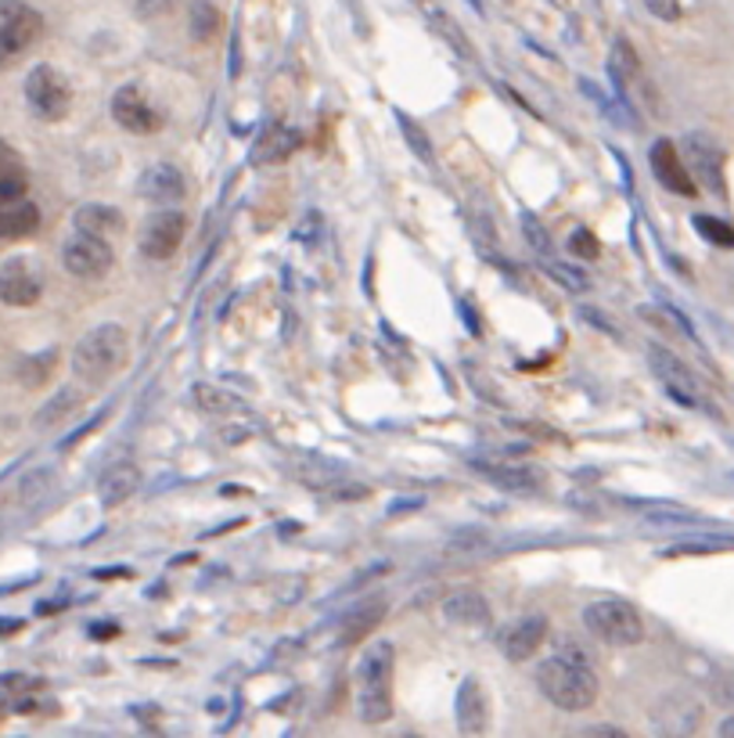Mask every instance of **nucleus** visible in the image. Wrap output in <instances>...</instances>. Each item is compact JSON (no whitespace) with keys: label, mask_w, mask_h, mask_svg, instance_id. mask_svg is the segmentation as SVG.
Wrapping results in <instances>:
<instances>
[{"label":"nucleus","mask_w":734,"mask_h":738,"mask_svg":"<svg viewBox=\"0 0 734 738\" xmlns=\"http://www.w3.org/2000/svg\"><path fill=\"white\" fill-rule=\"evenodd\" d=\"M537 688L551 706H559L565 713H584L595 706L598 699V677L579 652L543 660L537 671Z\"/></svg>","instance_id":"nucleus-1"},{"label":"nucleus","mask_w":734,"mask_h":738,"mask_svg":"<svg viewBox=\"0 0 734 738\" xmlns=\"http://www.w3.org/2000/svg\"><path fill=\"white\" fill-rule=\"evenodd\" d=\"M184 234H187V217L181 213V209L162 206L159 213H151L145 220V231H140V253H145L148 260H170V256L184 245Z\"/></svg>","instance_id":"nucleus-7"},{"label":"nucleus","mask_w":734,"mask_h":738,"mask_svg":"<svg viewBox=\"0 0 734 738\" xmlns=\"http://www.w3.org/2000/svg\"><path fill=\"white\" fill-rule=\"evenodd\" d=\"M44 296V274L40 267L26 256H11L0 263V303L8 307H33Z\"/></svg>","instance_id":"nucleus-10"},{"label":"nucleus","mask_w":734,"mask_h":738,"mask_svg":"<svg viewBox=\"0 0 734 738\" xmlns=\"http://www.w3.org/2000/svg\"><path fill=\"white\" fill-rule=\"evenodd\" d=\"M476 472L487 479V483L501 487V490H515V494H529V490H537L543 483L540 472H533V468H523V465L476 462Z\"/></svg>","instance_id":"nucleus-20"},{"label":"nucleus","mask_w":734,"mask_h":738,"mask_svg":"<svg viewBox=\"0 0 734 738\" xmlns=\"http://www.w3.org/2000/svg\"><path fill=\"white\" fill-rule=\"evenodd\" d=\"M648 162H652V173L656 181L666 187V192L673 195H684V198H695L698 195V184L695 177L688 173V167H684V156L677 151V145L673 140H656L652 151H648Z\"/></svg>","instance_id":"nucleus-11"},{"label":"nucleus","mask_w":734,"mask_h":738,"mask_svg":"<svg viewBox=\"0 0 734 738\" xmlns=\"http://www.w3.org/2000/svg\"><path fill=\"white\" fill-rule=\"evenodd\" d=\"M79 401H83V396H79L76 390H62V393H58L54 401L40 411V421H37V426H54V421H62V415H69L73 407H79Z\"/></svg>","instance_id":"nucleus-30"},{"label":"nucleus","mask_w":734,"mask_h":738,"mask_svg":"<svg viewBox=\"0 0 734 738\" xmlns=\"http://www.w3.org/2000/svg\"><path fill=\"white\" fill-rule=\"evenodd\" d=\"M393 671L396 652L389 641H371L357 663V713L367 724L393 717Z\"/></svg>","instance_id":"nucleus-2"},{"label":"nucleus","mask_w":734,"mask_h":738,"mask_svg":"<svg viewBox=\"0 0 734 738\" xmlns=\"http://www.w3.org/2000/svg\"><path fill=\"white\" fill-rule=\"evenodd\" d=\"M140 487V468L134 462H115L105 468V476L98 479V501L105 508L123 505L126 497H134Z\"/></svg>","instance_id":"nucleus-18"},{"label":"nucleus","mask_w":734,"mask_h":738,"mask_svg":"<svg viewBox=\"0 0 734 738\" xmlns=\"http://www.w3.org/2000/svg\"><path fill=\"white\" fill-rule=\"evenodd\" d=\"M551 274H554V281H562V285H570V288H576V292H584V288H587V278H579V271H565V267L554 263V267H551Z\"/></svg>","instance_id":"nucleus-35"},{"label":"nucleus","mask_w":734,"mask_h":738,"mask_svg":"<svg viewBox=\"0 0 734 738\" xmlns=\"http://www.w3.org/2000/svg\"><path fill=\"white\" fill-rule=\"evenodd\" d=\"M692 224H695V231L702 234L706 242L720 245V249H734V227H731V224H724V220L706 217V213H695Z\"/></svg>","instance_id":"nucleus-29"},{"label":"nucleus","mask_w":734,"mask_h":738,"mask_svg":"<svg viewBox=\"0 0 734 738\" xmlns=\"http://www.w3.org/2000/svg\"><path fill=\"white\" fill-rule=\"evenodd\" d=\"M195 404L203 407L206 415H228L238 407V401H234L228 390H217V385H209V382L195 385Z\"/></svg>","instance_id":"nucleus-28"},{"label":"nucleus","mask_w":734,"mask_h":738,"mask_svg":"<svg viewBox=\"0 0 734 738\" xmlns=\"http://www.w3.org/2000/svg\"><path fill=\"white\" fill-rule=\"evenodd\" d=\"M29 192V173L26 162L11 145L0 140V202H11V198H26Z\"/></svg>","instance_id":"nucleus-22"},{"label":"nucleus","mask_w":734,"mask_h":738,"mask_svg":"<svg viewBox=\"0 0 734 738\" xmlns=\"http://www.w3.org/2000/svg\"><path fill=\"white\" fill-rule=\"evenodd\" d=\"M443 616L450 619V624H457V627H476L479 630V627H490L493 608L476 591H457V594H450V599L443 602Z\"/></svg>","instance_id":"nucleus-19"},{"label":"nucleus","mask_w":734,"mask_h":738,"mask_svg":"<svg viewBox=\"0 0 734 738\" xmlns=\"http://www.w3.org/2000/svg\"><path fill=\"white\" fill-rule=\"evenodd\" d=\"M645 8L652 11L656 19H662V22H677L684 15L681 0H645Z\"/></svg>","instance_id":"nucleus-33"},{"label":"nucleus","mask_w":734,"mask_h":738,"mask_svg":"<svg viewBox=\"0 0 734 738\" xmlns=\"http://www.w3.org/2000/svg\"><path fill=\"white\" fill-rule=\"evenodd\" d=\"M40 227V209L26 198L0 202V238H26Z\"/></svg>","instance_id":"nucleus-21"},{"label":"nucleus","mask_w":734,"mask_h":738,"mask_svg":"<svg viewBox=\"0 0 734 738\" xmlns=\"http://www.w3.org/2000/svg\"><path fill=\"white\" fill-rule=\"evenodd\" d=\"M457 728L461 735H482L490 728V699L479 677H465L457 688Z\"/></svg>","instance_id":"nucleus-17"},{"label":"nucleus","mask_w":734,"mask_h":738,"mask_svg":"<svg viewBox=\"0 0 734 738\" xmlns=\"http://www.w3.org/2000/svg\"><path fill=\"white\" fill-rule=\"evenodd\" d=\"M684 156H688L695 177L702 181L709 192L724 195V151H720L706 134L684 137Z\"/></svg>","instance_id":"nucleus-15"},{"label":"nucleus","mask_w":734,"mask_h":738,"mask_svg":"<svg viewBox=\"0 0 734 738\" xmlns=\"http://www.w3.org/2000/svg\"><path fill=\"white\" fill-rule=\"evenodd\" d=\"M570 249L579 256V260H598V253H601V245H598V238L590 234L587 227H579V231H573V238H570Z\"/></svg>","instance_id":"nucleus-32"},{"label":"nucleus","mask_w":734,"mask_h":738,"mask_svg":"<svg viewBox=\"0 0 734 738\" xmlns=\"http://www.w3.org/2000/svg\"><path fill=\"white\" fill-rule=\"evenodd\" d=\"M543 638H548V616H523V619H515L512 627H504L501 635H497V649H501L504 660L526 663V660L537 655V649L543 645Z\"/></svg>","instance_id":"nucleus-13"},{"label":"nucleus","mask_w":734,"mask_h":738,"mask_svg":"<svg viewBox=\"0 0 734 738\" xmlns=\"http://www.w3.org/2000/svg\"><path fill=\"white\" fill-rule=\"evenodd\" d=\"M112 260H115V253H112L109 238H98V234L76 231L73 238L62 245L65 271L76 278H101L112 267Z\"/></svg>","instance_id":"nucleus-8"},{"label":"nucleus","mask_w":734,"mask_h":738,"mask_svg":"<svg viewBox=\"0 0 734 738\" xmlns=\"http://www.w3.org/2000/svg\"><path fill=\"white\" fill-rule=\"evenodd\" d=\"M26 101L40 120L58 123V120H65L69 109H73V90H69L65 76L58 73L54 65H37L26 76Z\"/></svg>","instance_id":"nucleus-6"},{"label":"nucleus","mask_w":734,"mask_h":738,"mask_svg":"<svg viewBox=\"0 0 734 738\" xmlns=\"http://www.w3.org/2000/svg\"><path fill=\"white\" fill-rule=\"evenodd\" d=\"M584 627L605 645H637L645 638V619L637 605L623 599H598L584 608Z\"/></svg>","instance_id":"nucleus-4"},{"label":"nucleus","mask_w":734,"mask_h":738,"mask_svg":"<svg viewBox=\"0 0 734 738\" xmlns=\"http://www.w3.org/2000/svg\"><path fill=\"white\" fill-rule=\"evenodd\" d=\"M220 33V11L209 0H195L192 4V37L198 44H209Z\"/></svg>","instance_id":"nucleus-27"},{"label":"nucleus","mask_w":734,"mask_h":738,"mask_svg":"<svg viewBox=\"0 0 734 738\" xmlns=\"http://www.w3.org/2000/svg\"><path fill=\"white\" fill-rule=\"evenodd\" d=\"M396 123L404 126V137H407V145H411V151H414V156L429 162V159H432V145H429V137H425V131H421V126L414 123L411 115H404V112H396Z\"/></svg>","instance_id":"nucleus-31"},{"label":"nucleus","mask_w":734,"mask_h":738,"mask_svg":"<svg viewBox=\"0 0 734 738\" xmlns=\"http://www.w3.org/2000/svg\"><path fill=\"white\" fill-rule=\"evenodd\" d=\"M648 365H652L656 379L673 401L684 407H702V390H698L695 374L684 368V360L677 354H670L666 346H648Z\"/></svg>","instance_id":"nucleus-9"},{"label":"nucleus","mask_w":734,"mask_h":738,"mask_svg":"<svg viewBox=\"0 0 734 738\" xmlns=\"http://www.w3.org/2000/svg\"><path fill=\"white\" fill-rule=\"evenodd\" d=\"M170 4H173V0H137L140 15H148V19H156V15H162V11H170Z\"/></svg>","instance_id":"nucleus-36"},{"label":"nucleus","mask_w":734,"mask_h":738,"mask_svg":"<svg viewBox=\"0 0 734 738\" xmlns=\"http://www.w3.org/2000/svg\"><path fill=\"white\" fill-rule=\"evenodd\" d=\"M720 735H724V738H734V717L720 721Z\"/></svg>","instance_id":"nucleus-39"},{"label":"nucleus","mask_w":734,"mask_h":738,"mask_svg":"<svg viewBox=\"0 0 734 738\" xmlns=\"http://www.w3.org/2000/svg\"><path fill=\"white\" fill-rule=\"evenodd\" d=\"M76 231H87V234H98V238H115V234L123 231V213L115 206H79L76 217H73Z\"/></svg>","instance_id":"nucleus-24"},{"label":"nucleus","mask_w":734,"mask_h":738,"mask_svg":"<svg viewBox=\"0 0 734 738\" xmlns=\"http://www.w3.org/2000/svg\"><path fill=\"white\" fill-rule=\"evenodd\" d=\"M720 696H724L727 702H734V677H727V681H720Z\"/></svg>","instance_id":"nucleus-38"},{"label":"nucleus","mask_w":734,"mask_h":738,"mask_svg":"<svg viewBox=\"0 0 734 738\" xmlns=\"http://www.w3.org/2000/svg\"><path fill=\"white\" fill-rule=\"evenodd\" d=\"M187 195V177L176 162H156L140 177V198L156 206H176Z\"/></svg>","instance_id":"nucleus-16"},{"label":"nucleus","mask_w":734,"mask_h":738,"mask_svg":"<svg viewBox=\"0 0 734 738\" xmlns=\"http://www.w3.org/2000/svg\"><path fill=\"white\" fill-rule=\"evenodd\" d=\"M609 69H612V76L620 79L623 90H626V84H637V79H641V62H637V51L631 47V40H623V37L615 40Z\"/></svg>","instance_id":"nucleus-26"},{"label":"nucleus","mask_w":734,"mask_h":738,"mask_svg":"<svg viewBox=\"0 0 734 738\" xmlns=\"http://www.w3.org/2000/svg\"><path fill=\"white\" fill-rule=\"evenodd\" d=\"M112 115L130 134H156L162 126V115L151 109V101L137 87H120L112 94Z\"/></svg>","instance_id":"nucleus-14"},{"label":"nucleus","mask_w":734,"mask_h":738,"mask_svg":"<svg viewBox=\"0 0 734 738\" xmlns=\"http://www.w3.org/2000/svg\"><path fill=\"white\" fill-rule=\"evenodd\" d=\"M579 735H587V738H598V735H601V738H615V735H626V731L612 728V724H601V728H598V724H595V728H584V731H579Z\"/></svg>","instance_id":"nucleus-37"},{"label":"nucleus","mask_w":734,"mask_h":738,"mask_svg":"<svg viewBox=\"0 0 734 738\" xmlns=\"http://www.w3.org/2000/svg\"><path fill=\"white\" fill-rule=\"evenodd\" d=\"M382 616H386V602L360 605L357 613H350L346 627H342V645H360V641L382 624Z\"/></svg>","instance_id":"nucleus-25"},{"label":"nucleus","mask_w":734,"mask_h":738,"mask_svg":"<svg viewBox=\"0 0 734 738\" xmlns=\"http://www.w3.org/2000/svg\"><path fill=\"white\" fill-rule=\"evenodd\" d=\"M652 721L666 735H695L698 724H702V702L692 692H670L656 702Z\"/></svg>","instance_id":"nucleus-12"},{"label":"nucleus","mask_w":734,"mask_h":738,"mask_svg":"<svg viewBox=\"0 0 734 738\" xmlns=\"http://www.w3.org/2000/svg\"><path fill=\"white\" fill-rule=\"evenodd\" d=\"M523 227H526V234H529L533 249H540V253H548V249H551V242H548V231H543V227H537V220H533V217H526V220H523Z\"/></svg>","instance_id":"nucleus-34"},{"label":"nucleus","mask_w":734,"mask_h":738,"mask_svg":"<svg viewBox=\"0 0 734 738\" xmlns=\"http://www.w3.org/2000/svg\"><path fill=\"white\" fill-rule=\"evenodd\" d=\"M126 357H130V339L123 332V324H98L76 343L73 371L79 382L105 385L126 368Z\"/></svg>","instance_id":"nucleus-3"},{"label":"nucleus","mask_w":734,"mask_h":738,"mask_svg":"<svg viewBox=\"0 0 734 738\" xmlns=\"http://www.w3.org/2000/svg\"><path fill=\"white\" fill-rule=\"evenodd\" d=\"M44 19L26 0H0V69L19 62L40 40Z\"/></svg>","instance_id":"nucleus-5"},{"label":"nucleus","mask_w":734,"mask_h":738,"mask_svg":"<svg viewBox=\"0 0 734 738\" xmlns=\"http://www.w3.org/2000/svg\"><path fill=\"white\" fill-rule=\"evenodd\" d=\"M299 145H303L299 131H289V126H267L253 145V162H281V159H289Z\"/></svg>","instance_id":"nucleus-23"}]
</instances>
